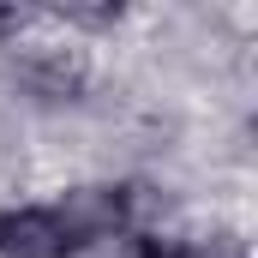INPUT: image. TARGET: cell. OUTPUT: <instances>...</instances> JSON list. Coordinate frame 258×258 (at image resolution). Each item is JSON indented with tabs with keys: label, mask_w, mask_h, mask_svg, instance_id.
Instances as JSON below:
<instances>
[{
	"label": "cell",
	"mask_w": 258,
	"mask_h": 258,
	"mask_svg": "<svg viewBox=\"0 0 258 258\" xmlns=\"http://www.w3.org/2000/svg\"><path fill=\"white\" fill-rule=\"evenodd\" d=\"M72 234L54 210H6L0 216V258H66Z\"/></svg>",
	"instance_id": "1"
},
{
	"label": "cell",
	"mask_w": 258,
	"mask_h": 258,
	"mask_svg": "<svg viewBox=\"0 0 258 258\" xmlns=\"http://www.w3.org/2000/svg\"><path fill=\"white\" fill-rule=\"evenodd\" d=\"M54 216L66 222L72 246H90L96 234H114V228L126 222V192H120V186H78Z\"/></svg>",
	"instance_id": "2"
},
{
	"label": "cell",
	"mask_w": 258,
	"mask_h": 258,
	"mask_svg": "<svg viewBox=\"0 0 258 258\" xmlns=\"http://www.w3.org/2000/svg\"><path fill=\"white\" fill-rule=\"evenodd\" d=\"M126 258H180V252H174L168 240H150V234H144V240H132V246H126Z\"/></svg>",
	"instance_id": "3"
},
{
	"label": "cell",
	"mask_w": 258,
	"mask_h": 258,
	"mask_svg": "<svg viewBox=\"0 0 258 258\" xmlns=\"http://www.w3.org/2000/svg\"><path fill=\"white\" fill-rule=\"evenodd\" d=\"M18 24V6H0V30H12Z\"/></svg>",
	"instance_id": "4"
}]
</instances>
